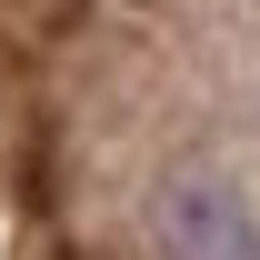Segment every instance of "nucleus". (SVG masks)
Returning <instances> with one entry per match:
<instances>
[{
  "mask_svg": "<svg viewBox=\"0 0 260 260\" xmlns=\"http://www.w3.org/2000/svg\"><path fill=\"white\" fill-rule=\"evenodd\" d=\"M160 250L170 260H260V220H250V200L230 180L190 170V180L160 190Z\"/></svg>",
  "mask_w": 260,
  "mask_h": 260,
  "instance_id": "nucleus-1",
  "label": "nucleus"
}]
</instances>
